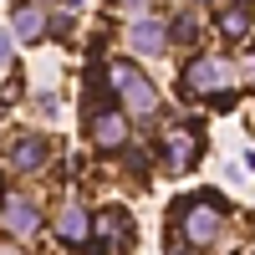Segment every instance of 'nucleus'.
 <instances>
[{"label": "nucleus", "instance_id": "9", "mask_svg": "<svg viewBox=\"0 0 255 255\" xmlns=\"http://www.w3.org/2000/svg\"><path fill=\"white\" fill-rule=\"evenodd\" d=\"M56 230H61V240L82 245V240L92 235V220H87V209H82V204H67V209H61V220H56Z\"/></svg>", "mask_w": 255, "mask_h": 255}, {"label": "nucleus", "instance_id": "10", "mask_svg": "<svg viewBox=\"0 0 255 255\" xmlns=\"http://www.w3.org/2000/svg\"><path fill=\"white\" fill-rule=\"evenodd\" d=\"M10 26H15L20 41H41V36H46V15H41L36 5H15V20H10Z\"/></svg>", "mask_w": 255, "mask_h": 255}, {"label": "nucleus", "instance_id": "4", "mask_svg": "<svg viewBox=\"0 0 255 255\" xmlns=\"http://www.w3.org/2000/svg\"><path fill=\"white\" fill-rule=\"evenodd\" d=\"M194 158H199V128L179 123L174 133L163 138V163L174 168V174H184V168H194Z\"/></svg>", "mask_w": 255, "mask_h": 255}, {"label": "nucleus", "instance_id": "3", "mask_svg": "<svg viewBox=\"0 0 255 255\" xmlns=\"http://www.w3.org/2000/svg\"><path fill=\"white\" fill-rule=\"evenodd\" d=\"M215 235H220V204H215V194H194L184 204V240L204 250V245H215Z\"/></svg>", "mask_w": 255, "mask_h": 255}, {"label": "nucleus", "instance_id": "8", "mask_svg": "<svg viewBox=\"0 0 255 255\" xmlns=\"http://www.w3.org/2000/svg\"><path fill=\"white\" fill-rule=\"evenodd\" d=\"M128 41H133V51H143V56H158V51L168 46V26H163V20H133Z\"/></svg>", "mask_w": 255, "mask_h": 255}, {"label": "nucleus", "instance_id": "12", "mask_svg": "<svg viewBox=\"0 0 255 255\" xmlns=\"http://www.w3.org/2000/svg\"><path fill=\"white\" fill-rule=\"evenodd\" d=\"M220 26H225L230 36H235V41H240V36L250 31V20H245V10H225V15H220Z\"/></svg>", "mask_w": 255, "mask_h": 255}, {"label": "nucleus", "instance_id": "11", "mask_svg": "<svg viewBox=\"0 0 255 255\" xmlns=\"http://www.w3.org/2000/svg\"><path fill=\"white\" fill-rule=\"evenodd\" d=\"M92 230L102 235V245H123V235H128V215H123V209H102V215L92 220Z\"/></svg>", "mask_w": 255, "mask_h": 255}, {"label": "nucleus", "instance_id": "2", "mask_svg": "<svg viewBox=\"0 0 255 255\" xmlns=\"http://www.w3.org/2000/svg\"><path fill=\"white\" fill-rule=\"evenodd\" d=\"M108 87H113V92H123V102H128V108H133L138 118H148V113L158 108V92H153V82H148V77L133 67V61H118V67L108 72Z\"/></svg>", "mask_w": 255, "mask_h": 255}, {"label": "nucleus", "instance_id": "5", "mask_svg": "<svg viewBox=\"0 0 255 255\" xmlns=\"http://www.w3.org/2000/svg\"><path fill=\"white\" fill-rule=\"evenodd\" d=\"M0 220H5V230L15 240H31L41 230V215H36V204L26 194H5V199H0Z\"/></svg>", "mask_w": 255, "mask_h": 255}, {"label": "nucleus", "instance_id": "13", "mask_svg": "<svg viewBox=\"0 0 255 255\" xmlns=\"http://www.w3.org/2000/svg\"><path fill=\"white\" fill-rule=\"evenodd\" d=\"M0 255H26V250H20V245H15V240L5 235V240H0Z\"/></svg>", "mask_w": 255, "mask_h": 255}, {"label": "nucleus", "instance_id": "6", "mask_svg": "<svg viewBox=\"0 0 255 255\" xmlns=\"http://www.w3.org/2000/svg\"><path fill=\"white\" fill-rule=\"evenodd\" d=\"M87 133H92V143H97V148H123L128 123H123V113L102 108V113H87Z\"/></svg>", "mask_w": 255, "mask_h": 255}, {"label": "nucleus", "instance_id": "1", "mask_svg": "<svg viewBox=\"0 0 255 255\" xmlns=\"http://www.w3.org/2000/svg\"><path fill=\"white\" fill-rule=\"evenodd\" d=\"M235 61H225V56H199L194 67L184 72V87L189 92H204V97H230L235 92Z\"/></svg>", "mask_w": 255, "mask_h": 255}, {"label": "nucleus", "instance_id": "15", "mask_svg": "<svg viewBox=\"0 0 255 255\" xmlns=\"http://www.w3.org/2000/svg\"><path fill=\"white\" fill-rule=\"evenodd\" d=\"M123 5H128V10H143V5H148V0H123Z\"/></svg>", "mask_w": 255, "mask_h": 255}, {"label": "nucleus", "instance_id": "7", "mask_svg": "<svg viewBox=\"0 0 255 255\" xmlns=\"http://www.w3.org/2000/svg\"><path fill=\"white\" fill-rule=\"evenodd\" d=\"M46 153H51V143L41 138V133H26V138L10 148V158H5V163L15 168V174H36V168L46 163Z\"/></svg>", "mask_w": 255, "mask_h": 255}, {"label": "nucleus", "instance_id": "14", "mask_svg": "<svg viewBox=\"0 0 255 255\" xmlns=\"http://www.w3.org/2000/svg\"><path fill=\"white\" fill-rule=\"evenodd\" d=\"M0 61H10V31H0Z\"/></svg>", "mask_w": 255, "mask_h": 255}]
</instances>
